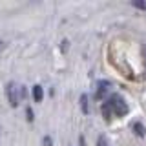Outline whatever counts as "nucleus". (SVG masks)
I'll return each instance as SVG.
<instances>
[{"label":"nucleus","instance_id":"10","mask_svg":"<svg viewBox=\"0 0 146 146\" xmlns=\"http://www.w3.org/2000/svg\"><path fill=\"white\" fill-rule=\"evenodd\" d=\"M44 144L46 146H51V139H49V137H46V139H44Z\"/></svg>","mask_w":146,"mask_h":146},{"label":"nucleus","instance_id":"8","mask_svg":"<svg viewBox=\"0 0 146 146\" xmlns=\"http://www.w3.org/2000/svg\"><path fill=\"white\" fill-rule=\"evenodd\" d=\"M97 146H110L108 141H106V137H99V139H97Z\"/></svg>","mask_w":146,"mask_h":146},{"label":"nucleus","instance_id":"7","mask_svg":"<svg viewBox=\"0 0 146 146\" xmlns=\"http://www.w3.org/2000/svg\"><path fill=\"white\" fill-rule=\"evenodd\" d=\"M86 100H88V99H86V95H82V97H80V102H82V111H84V113H88V102H86Z\"/></svg>","mask_w":146,"mask_h":146},{"label":"nucleus","instance_id":"4","mask_svg":"<svg viewBox=\"0 0 146 146\" xmlns=\"http://www.w3.org/2000/svg\"><path fill=\"white\" fill-rule=\"evenodd\" d=\"M42 86H38V84H36V86H33V99L36 100V102H40V100H42Z\"/></svg>","mask_w":146,"mask_h":146},{"label":"nucleus","instance_id":"11","mask_svg":"<svg viewBox=\"0 0 146 146\" xmlns=\"http://www.w3.org/2000/svg\"><path fill=\"white\" fill-rule=\"evenodd\" d=\"M0 49H2V42H0Z\"/></svg>","mask_w":146,"mask_h":146},{"label":"nucleus","instance_id":"9","mask_svg":"<svg viewBox=\"0 0 146 146\" xmlns=\"http://www.w3.org/2000/svg\"><path fill=\"white\" fill-rule=\"evenodd\" d=\"M27 121H33V111L27 108Z\"/></svg>","mask_w":146,"mask_h":146},{"label":"nucleus","instance_id":"3","mask_svg":"<svg viewBox=\"0 0 146 146\" xmlns=\"http://www.w3.org/2000/svg\"><path fill=\"white\" fill-rule=\"evenodd\" d=\"M97 99H100L102 95H106L108 93V90H110V82L108 80H99V84H97Z\"/></svg>","mask_w":146,"mask_h":146},{"label":"nucleus","instance_id":"6","mask_svg":"<svg viewBox=\"0 0 146 146\" xmlns=\"http://www.w3.org/2000/svg\"><path fill=\"white\" fill-rule=\"evenodd\" d=\"M133 128H135V131H137V135H141V137H143V135H144V128H143V124H141V122H137V124H135Z\"/></svg>","mask_w":146,"mask_h":146},{"label":"nucleus","instance_id":"2","mask_svg":"<svg viewBox=\"0 0 146 146\" xmlns=\"http://www.w3.org/2000/svg\"><path fill=\"white\" fill-rule=\"evenodd\" d=\"M18 90H20V88H17L13 82L7 84V97H9V104H11V106H18V100H20Z\"/></svg>","mask_w":146,"mask_h":146},{"label":"nucleus","instance_id":"5","mask_svg":"<svg viewBox=\"0 0 146 146\" xmlns=\"http://www.w3.org/2000/svg\"><path fill=\"white\" fill-rule=\"evenodd\" d=\"M102 113H104V117L110 119V115H111V111H110V106H108V102H104L102 104Z\"/></svg>","mask_w":146,"mask_h":146},{"label":"nucleus","instance_id":"1","mask_svg":"<svg viewBox=\"0 0 146 146\" xmlns=\"http://www.w3.org/2000/svg\"><path fill=\"white\" fill-rule=\"evenodd\" d=\"M108 106H110V111L113 113L115 117H124L126 113H128V104L124 102V99L121 97V95H111L108 100Z\"/></svg>","mask_w":146,"mask_h":146},{"label":"nucleus","instance_id":"12","mask_svg":"<svg viewBox=\"0 0 146 146\" xmlns=\"http://www.w3.org/2000/svg\"><path fill=\"white\" fill-rule=\"evenodd\" d=\"M144 55H146V48H144Z\"/></svg>","mask_w":146,"mask_h":146}]
</instances>
